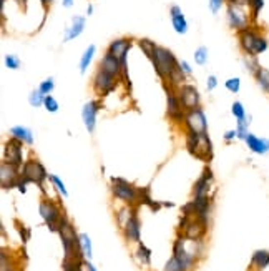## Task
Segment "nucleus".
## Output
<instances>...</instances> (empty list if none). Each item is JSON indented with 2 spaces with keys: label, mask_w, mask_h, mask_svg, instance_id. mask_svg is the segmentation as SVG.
<instances>
[{
  "label": "nucleus",
  "mask_w": 269,
  "mask_h": 271,
  "mask_svg": "<svg viewBox=\"0 0 269 271\" xmlns=\"http://www.w3.org/2000/svg\"><path fill=\"white\" fill-rule=\"evenodd\" d=\"M136 258L141 261V263H145V265H150V258H151V251L148 248L145 246V245H140L136 249Z\"/></svg>",
  "instance_id": "c9c22d12"
},
{
  "label": "nucleus",
  "mask_w": 269,
  "mask_h": 271,
  "mask_svg": "<svg viewBox=\"0 0 269 271\" xmlns=\"http://www.w3.org/2000/svg\"><path fill=\"white\" fill-rule=\"evenodd\" d=\"M208 49H206L204 45H201L200 49H196L195 50V62L198 63V65H204L206 62H208Z\"/></svg>",
  "instance_id": "f704fd0d"
},
{
  "label": "nucleus",
  "mask_w": 269,
  "mask_h": 271,
  "mask_svg": "<svg viewBox=\"0 0 269 271\" xmlns=\"http://www.w3.org/2000/svg\"><path fill=\"white\" fill-rule=\"evenodd\" d=\"M151 62H153V67H155V70H157V74L163 80L170 78L171 72H173L179 63L176 60L173 52L165 49V47H157L153 57H151Z\"/></svg>",
  "instance_id": "f03ea898"
},
{
  "label": "nucleus",
  "mask_w": 269,
  "mask_h": 271,
  "mask_svg": "<svg viewBox=\"0 0 269 271\" xmlns=\"http://www.w3.org/2000/svg\"><path fill=\"white\" fill-rule=\"evenodd\" d=\"M39 211H40V217L45 220V223L48 225L50 230L57 231L58 228H60L62 222H64V217H62L60 210H58V206L55 205V203L44 200L40 203Z\"/></svg>",
  "instance_id": "423d86ee"
},
{
  "label": "nucleus",
  "mask_w": 269,
  "mask_h": 271,
  "mask_svg": "<svg viewBox=\"0 0 269 271\" xmlns=\"http://www.w3.org/2000/svg\"><path fill=\"white\" fill-rule=\"evenodd\" d=\"M85 266H87V271H96V268H95V266L91 265V263H88V261H87V263H85Z\"/></svg>",
  "instance_id": "3c124183"
},
{
  "label": "nucleus",
  "mask_w": 269,
  "mask_h": 271,
  "mask_svg": "<svg viewBox=\"0 0 269 271\" xmlns=\"http://www.w3.org/2000/svg\"><path fill=\"white\" fill-rule=\"evenodd\" d=\"M251 120H245V122H238L236 125V135L239 140H246V137L249 135V132H247V126H249Z\"/></svg>",
  "instance_id": "4c0bfd02"
},
{
  "label": "nucleus",
  "mask_w": 269,
  "mask_h": 271,
  "mask_svg": "<svg viewBox=\"0 0 269 271\" xmlns=\"http://www.w3.org/2000/svg\"><path fill=\"white\" fill-rule=\"evenodd\" d=\"M98 110H100V103L98 101H95V100L88 101V103L83 105V108H82V120H83V123H85L87 130L90 133H93V130H95L96 113H98Z\"/></svg>",
  "instance_id": "dca6fc26"
},
{
  "label": "nucleus",
  "mask_w": 269,
  "mask_h": 271,
  "mask_svg": "<svg viewBox=\"0 0 269 271\" xmlns=\"http://www.w3.org/2000/svg\"><path fill=\"white\" fill-rule=\"evenodd\" d=\"M100 70L107 72V74L113 75L115 78H118L121 75V72H123V65H121L120 58H116L115 55L107 50V53L103 55L102 62H100Z\"/></svg>",
  "instance_id": "f3484780"
},
{
  "label": "nucleus",
  "mask_w": 269,
  "mask_h": 271,
  "mask_svg": "<svg viewBox=\"0 0 269 271\" xmlns=\"http://www.w3.org/2000/svg\"><path fill=\"white\" fill-rule=\"evenodd\" d=\"M125 236L130 241H140V222H138L134 213H132L127 218V223H125Z\"/></svg>",
  "instance_id": "4be33fe9"
},
{
  "label": "nucleus",
  "mask_w": 269,
  "mask_h": 271,
  "mask_svg": "<svg viewBox=\"0 0 269 271\" xmlns=\"http://www.w3.org/2000/svg\"><path fill=\"white\" fill-rule=\"evenodd\" d=\"M87 14H88V15L93 14V5H91V3H90V5H88V8H87Z\"/></svg>",
  "instance_id": "864d4df0"
},
{
  "label": "nucleus",
  "mask_w": 269,
  "mask_h": 271,
  "mask_svg": "<svg viewBox=\"0 0 269 271\" xmlns=\"http://www.w3.org/2000/svg\"><path fill=\"white\" fill-rule=\"evenodd\" d=\"M184 125H186L188 133H195V135L208 133V120H206L204 112L200 107L186 110V115H184Z\"/></svg>",
  "instance_id": "20e7f679"
},
{
  "label": "nucleus",
  "mask_w": 269,
  "mask_h": 271,
  "mask_svg": "<svg viewBox=\"0 0 269 271\" xmlns=\"http://www.w3.org/2000/svg\"><path fill=\"white\" fill-rule=\"evenodd\" d=\"M5 67L7 69H10V70H17V69H20V58L17 57V55H7L5 57Z\"/></svg>",
  "instance_id": "79ce46f5"
},
{
  "label": "nucleus",
  "mask_w": 269,
  "mask_h": 271,
  "mask_svg": "<svg viewBox=\"0 0 269 271\" xmlns=\"http://www.w3.org/2000/svg\"><path fill=\"white\" fill-rule=\"evenodd\" d=\"M170 15H171V25H173L175 32L179 33V35H184L188 32V22H186V17L181 12V8L178 5H173L170 8Z\"/></svg>",
  "instance_id": "aec40b11"
},
{
  "label": "nucleus",
  "mask_w": 269,
  "mask_h": 271,
  "mask_svg": "<svg viewBox=\"0 0 269 271\" xmlns=\"http://www.w3.org/2000/svg\"><path fill=\"white\" fill-rule=\"evenodd\" d=\"M48 178H50V181H52L53 185H55V188L58 190V192L62 193V197H68V192H67V188H65L64 181H62L60 178H58L57 175H48Z\"/></svg>",
  "instance_id": "a19ab883"
},
{
  "label": "nucleus",
  "mask_w": 269,
  "mask_h": 271,
  "mask_svg": "<svg viewBox=\"0 0 269 271\" xmlns=\"http://www.w3.org/2000/svg\"><path fill=\"white\" fill-rule=\"evenodd\" d=\"M226 19H228L229 27L236 32L249 27V14L246 12V5H234V3H228Z\"/></svg>",
  "instance_id": "39448f33"
},
{
  "label": "nucleus",
  "mask_w": 269,
  "mask_h": 271,
  "mask_svg": "<svg viewBox=\"0 0 269 271\" xmlns=\"http://www.w3.org/2000/svg\"><path fill=\"white\" fill-rule=\"evenodd\" d=\"M251 265L256 270H264L269 266V251L268 249H256L251 256Z\"/></svg>",
  "instance_id": "393cba45"
},
{
  "label": "nucleus",
  "mask_w": 269,
  "mask_h": 271,
  "mask_svg": "<svg viewBox=\"0 0 269 271\" xmlns=\"http://www.w3.org/2000/svg\"><path fill=\"white\" fill-rule=\"evenodd\" d=\"M19 167L12 163L3 162L0 168V181H2V188H12L19 183Z\"/></svg>",
  "instance_id": "4468645a"
},
{
  "label": "nucleus",
  "mask_w": 269,
  "mask_h": 271,
  "mask_svg": "<svg viewBox=\"0 0 269 271\" xmlns=\"http://www.w3.org/2000/svg\"><path fill=\"white\" fill-rule=\"evenodd\" d=\"M53 88H55V80H53L52 77L47 78V80H44V82L39 85V90L44 93V95H50Z\"/></svg>",
  "instance_id": "58836bf2"
},
{
  "label": "nucleus",
  "mask_w": 269,
  "mask_h": 271,
  "mask_svg": "<svg viewBox=\"0 0 269 271\" xmlns=\"http://www.w3.org/2000/svg\"><path fill=\"white\" fill-rule=\"evenodd\" d=\"M231 113L234 115L238 122H245V120H251V117L246 113L245 110V105L241 103V101H234L233 105H231Z\"/></svg>",
  "instance_id": "cd10ccee"
},
{
  "label": "nucleus",
  "mask_w": 269,
  "mask_h": 271,
  "mask_svg": "<svg viewBox=\"0 0 269 271\" xmlns=\"http://www.w3.org/2000/svg\"><path fill=\"white\" fill-rule=\"evenodd\" d=\"M44 101H45V95L39 90V88L30 92V97H28V103H30L32 107H35V108L42 107V105H44Z\"/></svg>",
  "instance_id": "2f4dec72"
},
{
  "label": "nucleus",
  "mask_w": 269,
  "mask_h": 271,
  "mask_svg": "<svg viewBox=\"0 0 269 271\" xmlns=\"http://www.w3.org/2000/svg\"><path fill=\"white\" fill-rule=\"evenodd\" d=\"M253 77L256 80V83H258V87L261 88L264 93H269V70L264 69V67H259Z\"/></svg>",
  "instance_id": "a878e982"
},
{
  "label": "nucleus",
  "mask_w": 269,
  "mask_h": 271,
  "mask_svg": "<svg viewBox=\"0 0 269 271\" xmlns=\"http://www.w3.org/2000/svg\"><path fill=\"white\" fill-rule=\"evenodd\" d=\"M165 271H184V268L175 256H171L170 260H168V263L165 265Z\"/></svg>",
  "instance_id": "37998d69"
},
{
  "label": "nucleus",
  "mask_w": 269,
  "mask_h": 271,
  "mask_svg": "<svg viewBox=\"0 0 269 271\" xmlns=\"http://www.w3.org/2000/svg\"><path fill=\"white\" fill-rule=\"evenodd\" d=\"M243 63H245V67H246V70L249 72L251 75H254L256 74V70L259 69V62H258V57L256 55H246L245 53V57H243Z\"/></svg>",
  "instance_id": "c756f323"
},
{
  "label": "nucleus",
  "mask_w": 269,
  "mask_h": 271,
  "mask_svg": "<svg viewBox=\"0 0 269 271\" xmlns=\"http://www.w3.org/2000/svg\"><path fill=\"white\" fill-rule=\"evenodd\" d=\"M234 138H238L236 128H234V130H228V132L224 133V140H226V142H231V140H234Z\"/></svg>",
  "instance_id": "de8ad7c7"
},
{
  "label": "nucleus",
  "mask_w": 269,
  "mask_h": 271,
  "mask_svg": "<svg viewBox=\"0 0 269 271\" xmlns=\"http://www.w3.org/2000/svg\"><path fill=\"white\" fill-rule=\"evenodd\" d=\"M166 108H168V117L173 122H184V107L179 100V97L166 88Z\"/></svg>",
  "instance_id": "1a4fd4ad"
},
{
  "label": "nucleus",
  "mask_w": 269,
  "mask_h": 271,
  "mask_svg": "<svg viewBox=\"0 0 269 271\" xmlns=\"http://www.w3.org/2000/svg\"><path fill=\"white\" fill-rule=\"evenodd\" d=\"M184 77H186V74L181 70V67H179V63H178V67H176V69L171 72V75H170V78H168V80H170L171 85H179V83L184 80Z\"/></svg>",
  "instance_id": "72a5a7b5"
},
{
  "label": "nucleus",
  "mask_w": 269,
  "mask_h": 271,
  "mask_svg": "<svg viewBox=\"0 0 269 271\" xmlns=\"http://www.w3.org/2000/svg\"><path fill=\"white\" fill-rule=\"evenodd\" d=\"M44 107H45V110H47V112L55 113V112H58V101H57L55 99H53L52 95H45Z\"/></svg>",
  "instance_id": "ea45409f"
},
{
  "label": "nucleus",
  "mask_w": 269,
  "mask_h": 271,
  "mask_svg": "<svg viewBox=\"0 0 269 271\" xmlns=\"http://www.w3.org/2000/svg\"><path fill=\"white\" fill-rule=\"evenodd\" d=\"M211 180H213L211 172L206 168L203 172V175L200 176V180L195 183V197H208V190H209Z\"/></svg>",
  "instance_id": "5701e85b"
},
{
  "label": "nucleus",
  "mask_w": 269,
  "mask_h": 271,
  "mask_svg": "<svg viewBox=\"0 0 269 271\" xmlns=\"http://www.w3.org/2000/svg\"><path fill=\"white\" fill-rule=\"evenodd\" d=\"M179 67H181V70L184 72V74H186V75H191V67H190V63H188L186 60H181V62H179Z\"/></svg>",
  "instance_id": "49530a36"
},
{
  "label": "nucleus",
  "mask_w": 269,
  "mask_h": 271,
  "mask_svg": "<svg viewBox=\"0 0 269 271\" xmlns=\"http://www.w3.org/2000/svg\"><path fill=\"white\" fill-rule=\"evenodd\" d=\"M85 24H87L85 17L75 15L73 19H71V25L67 28V32H65L64 42H70V40H73V39H77V37L82 35L83 28H85Z\"/></svg>",
  "instance_id": "412c9836"
},
{
  "label": "nucleus",
  "mask_w": 269,
  "mask_h": 271,
  "mask_svg": "<svg viewBox=\"0 0 269 271\" xmlns=\"http://www.w3.org/2000/svg\"><path fill=\"white\" fill-rule=\"evenodd\" d=\"M247 7H249V10H251L253 20H256L259 15V12H261L263 7H264V0H247Z\"/></svg>",
  "instance_id": "473e14b6"
},
{
  "label": "nucleus",
  "mask_w": 269,
  "mask_h": 271,
  "mask_svg": "<svg viewBox=\"0 0 269 271\" xmlns=\"http://www.w3.org/2000/svg\"><path fill=\"white\" fill-rule=\"evenodd\" d=\"M179 100H181L184 110H191L200 107V93L193 85H183L178 93Z\"/></svg>",
  "instance_id": "2eb2a0df"
},
{
  "label": "nucleus",
  "mask_w": 269,
  "mask_h": 271,
  "mask_svg": "<svg viewBox=\"0 0 269 271\" xmlns=\"http://www.w3.org/2000/svg\"><path fill=\"white\" fill-rule=\"evenodd\" d=\"M224 87L228 88V92H231V93H238L239 90H241V78L239 77L228 78L224 82Z\"/></svg>",
  "instance_id": "e433bc0d"
},
{
  "label": "nucleus",
  "mask_w": 269,
  "mask_h": 271,
  "mask_svg": "<svg viewBox=\"0 0 269 271\" xmlns=\"http://www.w3.org/2000/svg\"><path fill=\"white\" fill-rule=\"evenodd\" d=\"M173 256L181 263L184 271L190 270L193 263H195V253L188 251L186 249V240L184 238H178L175 241V248H173Z\"/></svg>",
  "instance_id": "9b49d317"
},
{
  "label": "nucleus",
  "mask_w": 269,
  "mask_h": 271,
  "mask_svg": "<svg viewBox=\"0 0 269 271\" xmlns=\"http://www.w3.org/2000/svg\"><path fill=\"white\" fill-rule=\"evenodd\" d=\"M228 3H234V5H247V0H226Z\"/></svg>",
  "instance_id": "09e8293b"
},
{
  "label": "nucleus",
  "mask_w": 269,
  "mask_h": 271,
  "mask_svg": "<svg viewBox=\"0 0 269 271\" xmlns=\"http://www.w3.org/2000/svg\"><path fill=\"white\" fill-rule=\"evenodd\" d=\"M206 87H208V90H209V92L214 90V88L218 87V78L214 77V75H209L208 80H206Z\"/></svg>",
  "instance_id": "a18cd8bd"
},
{
  "label": "nucleus",
  "mask_w": 269,
  "mask_h": 271,
  "mask_svg": "<svg viewBox=\"0 0 269 271\" xmlns=\"http://www.w3.org/2000/svg\"><path fill=\"white\" fill-rule=\"evenodd\" d=\"M183 225H186L184 226L186 228V230H184V236H186L188 240L196 241V240L203 238V235L206 233V220H201L200 217H196V215L191 222H188V220L184 218Z\"/></svg>",
  "instance_id": "ddd939ff"
},
{
  "label": "nucleus",
  "mask_w": 269,
  "mask_h": 271,
  "mask_svg": "<svg viewBox=\"0 0 269 271\" xmlns=\"http://www.w3.org/2000/svg\"><path fill=\"white\" fill-rule=\"evenodd\" d=\"M80 246H82L83 256L90 260V258H91V240L88 238V235H85V233H82V235H80Z\"/></svg>",
  "instance_id": "7c9ffc66"
},
{
  "label": "nucleus",
  "mask_w": 269,
  "mask_h": 271,
  "mask_svg": "<svg viewBox=\"0 0 269 271\" xmlns=\"http://www.w3.org/2000/svg\"><path fill=\"white\" fill-rule=\"evenodd\" d=\"M226 0H209V8H211L213 14H218L221 10V7L224 5Z\"/></svg>",
  "instance_id": "c03bdc74"
},
{
  "label": "nucleus",
  "mask_w": 269,
  "mask_h": 271,
  "mask_svg": "<svg viewBox=\"0 0 269 271\" xmlns=\"http://www.w3.org/2000/svg\"><path fill=\"white\" fill-rule=\"evenodd\" d=\"M22 176L28 183H37L39 186H42L44 180L47 178V170L44 168V165L37 160H28V162L23 163L22 168Z\"/></svg>",
  "instance_id": "0eeeda50"
},
{
  "label": "nucleus",
  "mask_w": 269,
  "mask_h": 271,
  "mask_svg": "<svg viewBox=\"0 0 269 271\" xmlns=\"http://www.w3.org/2000/svg\"><path fill=\"white\" fill-rule=\"evenodd\" d=\"M2 271H17L14 266H7V265H3L2 266Z\"/></svg>",
  "instance_id": "603ef678"
},
{
  "label": "nucleus",
  "mask_w": 269,
  "mask_h": 271,
  "mask_svg": "<svg viewBox=\"0 0 269 271\" xmlns=\"http://www.w3.org/2000/svg\"><path fill=\"white\" fill-rule=\"evenodd\" d=\"M95 52H96L95 45H88V49L83 52L82 58H80V72H82V74H85V72L88 70V67H90V63L95 57Z\"/></svg>",
  "instance_id": "bb28decb"
},
{
  "label": "nucleus",
  "mask_w": 269,
  "mask_h": 271,
  "mask_svg": "<svg viewBox=\"0 0 269 271\" xmlns=\"http://www.w3.org/2000/svg\"><path fill=\"white\" fill-rule=\"evenodd\" d=\"M112 181H113V195L116 198H120V200L127 203H134L136 200H140V190H136L128 181H125L123 178H113Z\"/></svg>",
  "instance_id": "6e6552de"
},
{
  "label": "nucleus",
  "mask_w": 269,
  "mask_h": 271,
  "mask_svg": "<svg viewBox=\"0 0 269 271\" xmlns=\"http://www.w3.org/2000/svg\"><path fill=\"white\" fill-rule=\"evenodd\" d=\"M138 47H140V49L143 50V53L151 60V57H153V53H155V50H157L158 45L150 39H140L138 40Z\"/></svg>",
  "instance_id": "c85d7f7f"
},
{
  "label": "nucleus",
  "mask_w": 269,
  "mask_h": 271,
  "mask_svg": "<svg viewBox=\"0 0 269 271\" xmlns=\"http://www.w3.org/2000/svg\"><path fill=\"white\" fill-rule=\"evenodd\" d=\"M246 147L256 155H266L269 153V138H261L254 133H249L245 140Z\"/></svg>",
  "instance_id": "6ab92c4d"
},
{
  "label": "nucleus",
  "mask_w": 269,
  "mask_h": 271,
  "mask_svg": "<svg viewBox=\"0 0 269 271\" xmlns=\"http://www.w3.org/2000/svg\"><path fill=\"white\" fill-rule=\"evenodd\" d=\"M10 135L17 140H20V142H25L28 143V145H32L33 143V133L30 128H27V126H22V125H15L10 128Z\"/></svg>",
  "instance_id": "b1692460"
},
{
  "label": "nucleus",
  "mask_w": 269,
  "mask_h": 271,
  "mask_svg": "<svg viewBox=\"0 0 269 271\" xmlns=\"http://www.w3.org/2000/svg\"><path fill=\"white\" fill-rule=\"evenodd\" d=\"M186 147H188V150H190V153L198 156L201 160H209L213 155V148H211V142H209L208 133H204V135L188 133Z\"/></svg>",
  "instance_id": "7ed1b4c3"
},
{
  "label": "nucleus",
  "mask_w": 269,
  "mask_h": 271,
  "mask_svg": "<svg viewBox=\"0 0 269 271\" xmlns=\"http://www.w3.org/2000/svg\"><path fill=\"white\" fill-rule=\"evenodd\" d=\"M62 2H64V7H67V8L73 5V0H62Z\"/></svg>",
  "instance_id": "8fccbe9b"
},
{
  "label": "nucleus",
  "mask_w": 269,
  "mask_h": 271,
  "mask_svg": "<svg viewBox=\"0 0 269 271\" xmlns=\"http://www.w3.org/2000/svg\"><path fill=\"white\" fill-rule=\"evenodd\" d=\"M115 82H116V78L113 77V75L98 69V72H96L93 77V88L96 93H100V95H107V93L115 90Z\"/></svg>",
  "instance_id": "f8f14e48"
},
{
  "label": "nucleus",
  "mask_w": 269,
  "mask_h": 271,
  "mask_svg": "<svg viewBox=\"0 0 269 271\" xmlns=\"http://www.w3.org/2000/svg\"><path fill=\"white\" fill-rule=\"evenodd\" d=\"M40 2H42V3H44V5H47V3H50V2H48V0H40Z\"/></svg>",
  "instance_id": "5fc2aeb1"
},
{
  "label": "nucleus",
  "mask_w": 269,
  "mask_h": 271,
  "mask_svg": "<svg viewBox=\"0 0 269 271\" xmlns=\"http://www.w3.org/2000/svg\"><path fill=\"white\" fill-rule=\"evenodd\" d=\"M22 143L20 140L12 137L3 147V162L12 163L15 167L22 165Z\"/></svg>",
  "instance_id": "9d476101"
},
{
  "label": "nucleus",
  "mask_w": 269,
  "mask_h": 271,
  "mask_svg": "<svg viewBox=\"0 0 269 271\" xmlns=\"http://www.w3.org/2000/svg\"><path fill=\"white\" fill-rule=\"evenodd\" d=\"M238 39H239V47L246 55H261L269 49V42L266 37H263L256 28L253 27H246L243 30L238 32Z\"/></svg>",
  "instance_id": "f257e3e1"
},
{
  "label": "nucleus",
  "mask_w": 269,
  "mask_h": 271,
  "mask_svg": "<svg viewBox=\"0 0 269 271\" xmlns=\"http://www.w3.org/2000/svg\"><path fill=\"white\" fill-rule=\"evenodd\" d=\"M48 2H53V0H48Z\"/></svg>",
  "instance_id": "6e6d98bb"
},
{
  "label": "nucleus",
  "mask_w": 269,
  "mask_h": 271,
  "mask_svg": "<svg viewBox=\"0 0 269 271\" xmlns=\"http://www.w3.org/2000/svg\"><path fill=\"white\" fill-rule=\"evenodd\" d=\"M130 49H132V40L130 39H116L108 45V52L115 55L116 58H120L121 65H127V55Z\"/></svg>",
  "instance_id": "a211bd4d"
}]
</instances>
